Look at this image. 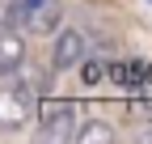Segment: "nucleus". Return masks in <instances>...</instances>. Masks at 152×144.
I'll return each mask as SVG.
<instances>
[{
	"instance_id": "nucleus-4",
	"label": "nucleus",
	"mask_w": 152,
	"mask_h": 144,
	"mask_svg": "<svg viewBox=\"0 0 152 144\" xmlns=\"http://www.w3.org/2000/svg\"><path fill=\"white\" fill-rule=\"evenodd\" d=\"M42 136L47 140H72V132H76V106L72 102H51V106H42Z\"/></svg>"
},
{
	"instance_id": "nucleus-7",
	"label": "nucleus",
	"mask_w": 152,
	"mask_h": 144,
	"mask_svg": "<svg viewBox=\"0 0 152 144\" xmlns=\"http://www.w3.org/2000/svg\"><path fill=\"white\" fill-rule=\"evenodd\" d=\"M76 68H80V81H85V85H102V81H106V64H102V60H89V55H85Z\"/></svg>"
},
{
	"instance_id": "nucleus-8",
	"label": "nucleus",
	"mask_w": 152,
	"mask_h": 144,
	"mask_svg": "<svg viewBox=\"0 0 152 144\" xmlns=\"http://www.w3.org/2000/svg\"><path fill=\"white\" fill-rule=\"evenodd\" d=\"M4 4H9V0H4Z\"/></svg>"
},
{
	"instance_id": "nucleus-3",
	"label": "nucleus",
	"mask_w": 152,
	"mask_h": 144,
	"mask_svg": "<svg viewBox=\"0 0 152 144\" xmlns=\"http://www.w3.org/2000/svg\"><path fill=\"white\" fill-rule=\"evenodd\" d=\"M85 55H89V38H85V30H55V43H51V68H55V72L76 68Z\"/></svg>"
},
{
	"instance_id": "nucleus-5",
	"label": "nucleus",
	"mask_w": 152,
	"mask_h": 144,
	"mask_svg": "<svg viewBox=\"0 0 152 144\" xmlns=\"http://www.w3.org/2000/svg\"><path fill=\"white\" fill-rule=\"evenodd\" d=\"M26 64V34L17 26H0V76H13Z\"/></svg>"
},
{
	"instance_id": "nucleus-6",
	"label": "nucleus",
	"mask_w": 152,
	"mask_h": 144,
	"mask_svg": "<svg viewBox=\"0 0 152 144\" xmlns=\"http://www.w3.org/2000/svg\"><path fill=\"white\" fill-rule=\"evenodd\" d=\"M72 140H80V144H114V140H118V132H114L110 123L93 119V123H85V127H76Z\"/></svg>"
},
{
	"instance_id": "nucleus-2",
	"label": "nucleus",
	"mask_w": 152,
	"mask_h": 144,
	"mask_svg": "<svg viewBox=\"0 0 152 144\" xmlns=\"http://www.w3.org/2000/svg\"><path fill=\"white\" fill-rule=\"evenodd\" d=\"M38 115V93L30 85H9L0 89V127H21Z\"/></svg>"
},
{
	"instance_id": "nucleus-1",
	"label": "nucleus",
	"mask_w": 152,
	"mask_h": 144,
	"mask_svg": "<svg viewBox=\"0 0 152 144\" xmlns=\"http://www.w3.org/2000/svg\"><path fill=\"white\" fill-rule=\"evenodd\" d=\"M9 26L21 34H55L64 26L59 0H9Z\"/></svg>"
}]
</instances>
